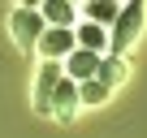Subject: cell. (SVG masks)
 I'll list each match as a JSON object with an SVG mask.
<instances>
[{
	"label": "cell",
	"mask_w": 147,
	"mask_h": 138,
	"mask_svg": "<svg viewBox=\"0 0 147 138\" xmlns=\"http://www.w3.org/2000/svg\"><path fill=\"white\" fill-rule=\"evenodd\" d=\"M138 30H143V0H125V5H117V17L108 22V52L125 56V52L138 43Z\"/></svg>",
	"instance_id": "cell-1"
},
{
	"label": "cell",
	"mask_w": 147,
	"mask_h": 138,
	"mask_svg": "<svg viewBox=\"0 0 147 138\" xmlns=\"http://www.w3.org/2000/svg\"><path fill=\"white\" fill-rule=\"evenodd\" d=\"M43 13L39 9H30V5H18L13 9V17H9V35H13V43L22 48V52H35V43H39V35H43Z\"/></svg>",
	"instance_id": "cell-2"
},
{
	"label": "cell",
	"mask_w": 147,
	"mask_h": 138,
	"mask_svg": "<svg viewBox=\"0 0 147 138\" xmlns=\"http://www.w3.org/2000/svg\"><path fill=\"white\" fill-rule=\"evenodd\" d=\"M35 52H39V56H48V60L69 56V52H74V26H43V35H39Z\"/></svg>",
	"instance_id": "cell-3"
},
{
	"label": "cell",
	"mask_w": 147,
	"mask_h": 138,
	"mask_svg": "<svg viewBox=\"0 0 147 138\" xmlns=\"http://www.w3.org/2000/svg\"><path fill=\"white\" fill-rule=\"evenodd\" d=\"M74 112H78V82L61 74V82L52 86V99H48V117H56V121H69Z\"/></svg>",
	"instance_id": "cell-4"
},
{
	"label": "cell",
	"mask_w": 147,
	"mask_h": 138,
	"mask_svg": "<svg viewBox=\"0 0 147 138\" xmlns=\"http://www.w3.org/2000/svg\"><path fill=\"white\" fill-rule=\"evenodd\" d=\"M100 56H104V52L74 48L69 56H61V74H65V78H74V82H82V78H95V69H100Z\"/></svg>",
	"instance_id": "cell-5"
},
{
	"label": "cell",
	"mask_w": 147,
	"mask_h": 138,
	"mask_svg": "<svg viewBox=\"0 0 147 138\" xmlns=\"http://www.w3.org/2000/svg\"><path fill=\"white\" fill-rule=\"evenodd\" d=\"M56 82H61V60H48L43 56L39 74H35V112L39 117H48V99H52V86Z\"/></svg>",
	"instance_id": "cell-6"
},
{
	"label": "cell",
	"mask_w": 147,
	"mask_h": 138,
	"mask_svg": "<svg viewBox=\"0 0 147 138\" xmlns=\"http://www.w3.org/2000/svg\"><path fill=\"white\" fill-rule=\"evenodd\" d=\"M74 48H91V52H108V26L100 22H78L74 26Z\"/></svg>",
	"instance_id": "cell-7"
},
{
	"label": "cell",
	"mask_w": 147,
	"mask_h": 138,
	"mask_svg": "<svg viewBox=\"0 0 147 138\" xmlns=\"http://www.w3.org/2000/svg\"><path fill=\"white\" fill-rule=\"evenodd\" d=\"M39 13L48 26H74L78 22V5L74 0H39Z\"/></svg>",
	"instance_id": "cell-8"
},
{
	"label": "cell",
	"mask_w": 147,
	"mask_h": 138,
	"mask_svg": "<svg viewBox=\"0 0 147 138\" xmlns=\"http://www.w3.org/2000/svg\"><path fill=\"white\" fill-rule=\"evenodd\" d=\"M95 78H100V82L108 86V95H113V91L125 82V56H117V52H104V56H100V69H95Z\"/></svg>",
	"instance_id": "cell-9"
},
{
	"label": "cell",
	"mask_w": 147,
	"mask_h": 138,
	"mask_svg": "<svg viewBox=\"0 0 147 138\" xmlns=\"http://www.w3.org/2000/svg\"><path fill=\"white\" fill-rule=\"evenodd\" d=\"M78 9H82V17H87V22L108 26V22L117 17V0H78Z\"/></svg>",
	"instance_id": "cell-10"
},
{
	"label": "cell",
	"mask_w": 147,
	"mask_h": 138,
	"mask_svg": "<svg viewBox=\"0 0 147 138\" xmlns=\"http://www.w3.org/2000/svg\"><path fill=\"white\" fill-rule=\"evenodd\" d=\"M104 99H108V86H104L100 78H82V82H78V104H91V108H95V104H104Z\"/></svg>",
	"instance_id": "cell-11"
},
{
	"label": "cell",
	"mask_w": 147,
	"mask_h": 138,
	"mask_svg": "<svg viewBox=\"0 0 147 138\" xmlns=\"http://www.w3.org/2000/svg\"><path fill=\"white\" fill-rule=\"evenodd\" d=\"M18 5H30V9H39V0H18Z\"/></svg>",
	"instance_id": "cell-12"
},
{
	"label": "cell",
	"mask_w": 147,
	"mask_h": 138,
	"mask_svg": "<svg viewBox=\"0 0 147 138\" xmlns=\"http://www.w3.org/2000/svg\"><path fill=\"white\" fill-rule=\"evenodd\" d=\"M74 5H78V0H74Z\"/></svg>",
	"instance_id": "cell-13"
},
{
	"label": "cell",
	"mask_w": 147,
	"mask_h": 138,
	"mask_svg": "<svg viewBox=\"0 0 147 138\" xmlns=\"http://www.w3.org/2000/svg\"><path fill=\"white\" fill-rule=\"evenodd\" d=\"M117 5H121V0H117Z\"/></svg>",
	"instance_id": "cell-14"
}]
</instances>
